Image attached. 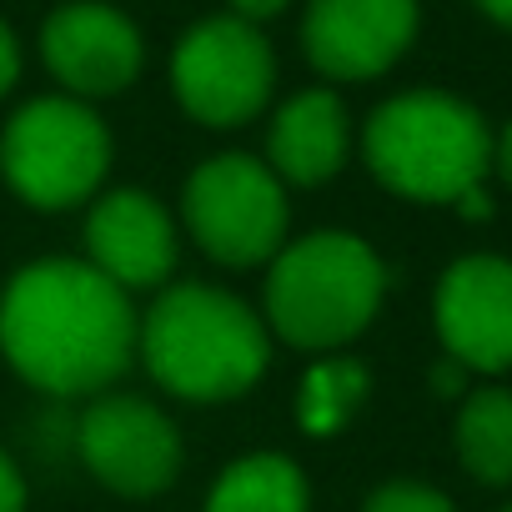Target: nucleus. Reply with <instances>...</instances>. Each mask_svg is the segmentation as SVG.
<instances>
[{"label": "nucleus", "mask_w": 512, "mask_h": 512, "mask_svg": "<svg viewBox=\"0 0 512 512\" xmlns=\"http://www.w3.org/2000/svg\"><path fill=\"white\" fill-rule=\"evenodd\" d=\"M0 347L11 367L46 392H101L131 367L136 317L126 292L91 262L21 267L0 297Z\"/></svg>", "instance_id": "obj_1"}, {"label": "nucleus", "mask_w": 512, "mask_h": 512, "mask_svg": "<svg viewBox=\"0 0 512 512\" xmlns=\"http://www.w3.org/2000/svg\"><path fill=\"white\" fill-rule=\"evenodd\" d=\"M141 357L166 392L226 402L267 372V327L231 292L171 287L141 327Z\"/></svg>", "instance_id": "obj_2"}, {"label": "nucleus", "mask_w": 512, "mask_h": 512, "mask_svg": "<svg viewBox=\"0 0 512 512\" xmlns=\"http://www.w3.org/2000/svg\"><path fill=\"white\" fill-rule=\"evenodd\" d=\"M362 146L377 181L412 201H462L492 161L482 116L447 91H407L377 106Z\"/></svg>", "instance_id": "obj_3"}, {"label": "nucleus", "mask_w": 512, "mask_h": 512, "mask_svg": "<svg viewBox=\"0 0 512 512\" xmlns=\"http://www.w3.org/2000/svg\"><path fill=\"white\" fill-rule=\"evenodd\" d=\"M387 272L377 251L347 231H312L277 251L267 277V317L292 347H342L382 307Z\"/></svg>", "instance_id": "obj_4"}, {"label": "nucleus", "mask_w": 512, "mask_h": 512, "mask_svg": "<svg viewBox=\"0 0 512 512\" xmlns=\"http://www.w3.org/2000/svg\"><path fill=\"white\" fill-rule=\"evenodd\" d=\"M111 161V141L96 111L66 96L31 101L11 116L0 136V171L21 201L41 211H66L86 201Z\"/></svg>", "instance_id": "obj_5"}, {"label": "nucleus", "mask_w": 512, "mask_h": 512, "mask_svg": "<svg viewBox=\"0 0 512 512\" xmlns=\"http://www.w3.org/2000/svg\"><path fill=\"white\" fill-rule=\"evenodd\" d=\"M181 211L206 256L226 267H256L277 256L287 236V196L267 161L256 156H216L191 171L181 191Z\"/></svg>", "instance_id": "obj_6"}, {"label": "nucleus", "mask_w": 512, "mask_h": 512, "mask_svg": "<svg viewBox=\"0 0 512 512\" xmlns=\"http://www.w3.org/2000/svg\"><path fill=\"white\" fill-rule=\"evenodd\" d=\"M277 81V61L267 36L236 21L211 16L191 26L171 56V86L186 106V116L206 126H241L267 106Z\"/></svg>", "instance_id": "obj_7"}, {"label": "nucleus", "mask_w": 512, "mask_h": 512, "mask_svg": "<svg viewBox=\"0 0 512 512\" xmlns=\"http://www.w3.org/2000/svg\"><path fill=\"white\" fill-rule=\"evenodd\" d=\"M81 457L106 487L126 497H156L181 472V437L151 402L101 397L81 417Z\"/></svg>", "instance_id": "obj_8"}, {"label": "nucleus", "mask_w": 512, "mask_h": 512, "mask_svg": "<svg viewBox=\"0 0 512 512\" xmlns=\"http://www.w3.org/2000/svg\"><path fill=\"white\" fill-rule=\"evenodd\" d=\"M412 36L417 0H312L302 21V51L332 81L382 76Z\"/></svg>", "instance_id": "obj_9"}, {"label": "nucleus", "mask_w": 512, "mask_h": 512, "mask_svg": "<svg viewBox=\"0 0 512 512\" xmlns=\"http://www.w3.org/2000/svg\"><path fill=\"white\" fill-rule=\"evenodd\" d=\"M437 332L457 367H512V262L462 256L437 287Z\"/></svg>", "instance_id": "obj_10"}, {"label": "nucleus", "mask_w": 512, "mask_h": 512, "mask_svg": "<svg viewBox=\"0 0 512 512\" xmlns=\"http://www.w3.org/2000/svg\"><path fill=\"white\" fill-rule=\"evenodd\" d=\"M41 51H46L51 76L76 96H116L141 71L136 26L121 11L101 6V0H71V6H61L41 31Z\"/></svg>", "instance_id": "obj_11"}, {"label": "nucleus", "mask_w": 512, "mask_h": 512, "mask_svg": "<svg viewBox=\"0 0 512 512\" xmlns=\"http://www.w3.org/2000/svg\"><path fill=\"white\" fill-rule=\"evenodd\" d=\"M91 267L126 287H156L176 267V231L146 191H111L86 221Z\"/></svg>", "instance_id": "obj_12"}, {"label": "nucleus", "mask_w": 512, "mask_h": 512, "mask_svg": "<svg viewBox=\"0 0 512 512\" xmlns=\"http://www.w3.org/2000/svg\"><path fill=\"white\" fill-rule=\"evenodd\" d=\"M347 141H352L347 106L332 91H302L272 121V136H267L272 171H282L297 186H317L342 171Z\"/></svg>", "instance_id": "obj_13"}, {"label": "nucleus", "mask_w": 512, "mask_h": 512, "mask_svg": "<svg viewBox=\"0 0 512 512\" xmlns=\"http://www.w3.org/2000/svg\"><path fill=\"white\" fill-rule=\"evenodd\" d=\"M206 512H307V477L292 457L256 452L221 472Z\"/></svg>", "instance_id": "obj_14"}, {"label": "nucleus", "mask_w": 512, "mask_h": 512, "mask_svg": "<svg viewBox=\"0 0 512 512\" xmlns=\"http://www.w3.org/2000/svg\"><path fill=\"white\" fill-rule=\"evenodd\" d=\"M457 452L477 482H512V392H472L457 417Z\"/></svg>", "instance_id": "obj_15"}, {"label": "nucleus", "mask_w": 512, "mask_h": 512, "mask_svg": "<svg viewBox=\"0 0 512 512\" xmlns=\"http://www.w3.org/2000/svg\"><path fill=\"white\" fill-rule=\"evenodd\" d=\"M362 392H367V372L357 362H317L302 382V427L317 437L337 432L362 407Z\"/></svg>", "instance_id": "obj_16"}, {"label": "nucleus", "mask_w": 512, "mask_h": 512, "mask_svg": "<svg viewBox=\"0 0 512 512\" xmlns=\"http://www.w3.org/2000/svg\"><path fill=\"white\" fill-rule=\"evenodd\" d=\"M367 512H452V502L422 482H387L367 497Z\"/></svg>", "instance_id": "obj_17"}, {"label": "nucleus", "mask_w": 512, "mask_h": 512, "mask_svg": "<svg viewBox=\"0 0 512 512\" xmlns=\"http://www.w3.org/2000/svg\"><path fill=\"white\" fill-rule=\"evenodd\" d=\"M26 507V482L16 472V462L0 452V512H21Z\"/></svg>", "instance_id": "obj_18"}, {"label": "nucleus", "mask_w": 512, "mask_h": 512, "mask_svg": "<svg viewBox=\"0 0 512 512\" xmlns=\"http://www.w3.org/2000/svg\"><path fill=\"white\" fill-rule=\"evenodd\" d=\"M16 76H21V46H16L11 26L0 21V96H6V91L16 86Z\"/></svg>", "instance_id": "obj_19"}, {"label": "nucleus", "mask_w": 512, "mask_h": 512, "mask_svg": "<svg viewBox=\"0 0 512 512\" xmlns=\"http://www.w3.org/2000/svg\"><path fill=\"white\" fill-rule=\"evenodd\" d=\"M287 6H292V0H231V16L246 21V26H256V21H272Z\"/></svg>", "instance_id": "obj_20"}, {"label": "nucleus", "mask_w": 512, "mask_h": 512, "mask_svg": "<svg viewBox=\"0 0 512 512\" xmlns=\"http://www.w3.org/2000/svg\"><path fill=\"white\" fill-rule=\"evenodd\" d=\"M477 11L492 16L497 26H512V0H477Z\"/></svg>", "instance_id": "obj_21"}, {"label": "nucleus", "mask_w": 512, "mask_h": 512, "mask_svg": "<svg viewBox=\"0 0 512 512\" xmlns=\"http://www.w3.org/2000/svg\"><path fill=\"white\" fill-rule=\"evenodd\" d=\"M457 206H462V216H487V211H492V206H487V196H482V186H477V191H467Z\"/></svg>", "instance_id": "obj_22"}, {"label": "nucleus", "mask_w": 512, "mask_h": 512, "mask_svg": "<svg viewBox=\"0 0 512 512\" xmlns=\"http://www.w3.org/2000/svg\"><path fill=\"white\" fill-rule=\"evenodd\" d=\"M432 382H437V387H442V392H457V387H462V367H457V362H452V357H447V367H442V372H437V377H432Z\"/></svg>", "instance_id": "obj_23"}, {"label": "nucleus", "mask_w": 512, "mask_h": 512, "mask_svg": "<svg viewBox=\"0 0 512 512\" xmlns=\"http://www.w3.org/2000/svg\"><path fill=\"white\" fill-rule=\"evenodd\" d=\"M497 166H502V176L512 181V126L502 131V141H497Z\"/></svg>", "instance_id": "obj_24"}, {"label": "nucleus", "mask_w": 512, "mask_h": 512, "mask_svg": "<svg viewBox=\"0 0 512 512\" xmlns=\"http://www.w3.org/2000/svg\"><path fill=\"white\" fill-rule=\"evenodd\" d=\"M507 512H512V507H507Z\"/></svg>", "instance_id": "obj_25"}]
</instances>
